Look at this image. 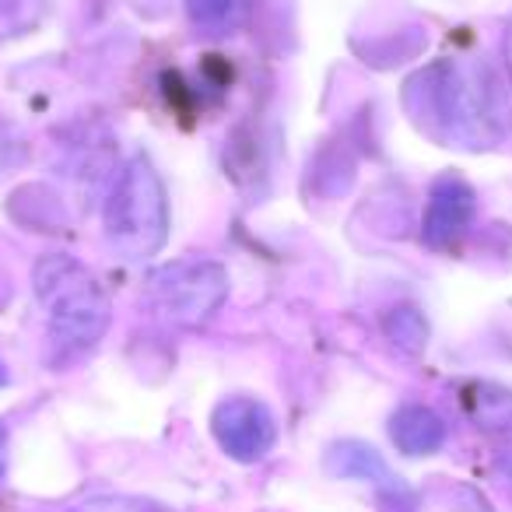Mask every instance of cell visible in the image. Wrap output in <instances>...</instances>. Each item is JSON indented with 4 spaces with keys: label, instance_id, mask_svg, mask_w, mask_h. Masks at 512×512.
Returning a JSON list of instances; mask_svg holds the SVG:
<instances>
[{
    "label": "cell",
    "instance_id": "obj_11",
    "mask_svg": "<svg viewBox=\"0 0 512 512\" xmlns=\"http://www.w3.org/2000/svg\"><path fill=\"white\" fill-rule=\"evenodd\" d=\"M383 334H386V341L400 351V355L418 358V355H425L428 334H432V330H428V320H425V313H421V309L397 306V309H390V313L383 316Z\"/></svg>",
    "mask_w": 512,
    "mask_h": 512
},
{
    "label": "cell",
    "instance_id": "obj_10",
    "mask_svg": "<svg viewBox=\"0 0 512 512\" xmlns=\"http://www.w3.org/2000/svg\"><path fill=\"white\" fill-rule=\"evenodd\" d=\"M186 15L207 36H232L253 15L256 0H183Z\"/></svg>",
    "mask_w": 512,
    "mask_h": 512
},
{
    "label": "cell",
    "instance_id": "obj_7",
    "mask_svg": "<svg viewBox=\"0 0 512 512\" xmlns=\"http://www.w3.org/2000/svg\"><path fill=\"white\" fill-rule=\"evenodd\" d=\"M327 470L334 477H351V481H365L379 491V495L390 498H407V484L400 481L390 470V463L383 460V453L358 439L334 442L327 449Z\"/></svg>",
    "mask_w": 512,
    "mask_h": 512
},
{
    "label": "cell",
    "instance_id": "obj_14",
    "mask_svg": "<svg viewBox=\"0 0 512 512\" xmlns=\"http://www.w3.org/2000/svg\"><path fill=\"white\" fill-rule=\"evenodd\" d=\"M4 463H8V428L0 425V474H4Z\"/></svg>",
    "mask_w": 512,
    "mask_h": 512
},
{
    "label": "cell",
    "instance_id": "obj_2",
    "mask_svg": "<svg viewBox=\"0 0 512 512\" xmlns=\"http://www.w3.org/2000/svg\"><path fill=\"white\" fill-rule=\"evenodd\" d=\"M36 295L46 309V337H50L53 365L78 362L106 337L113 302L85 264L67 253L43 256L32 271Z\"/></svg>",
    "mask_w": 512,
    "mask_h": 512
},
{
    "label": "cell",
    "instance_id": "obj_9",
    "mask_svg": "<svg viewBox=\"0 0 512 512\" xmlns=\"http://www.w3.org/2000/svg\"><path fill=\"white\" fill-rule=\"evenodd\" d=\"M463 404L481 432L512 442V390L498 383H470L463 390Z\"/></svg>",
    "mask_w": 512,
    "mask_h": 512
},
{
    "label": "cell",
    "instance_id": "obj_12",
    "mask_svg": "<svg viewBox=\"0 0 512 512\" xmlns=\"http://www.w3.org/2000/svg\"><path fill=\"white\" fill-rule=\"evenodd\" d=\"M74 512H165V509L155 502H144V498H130V495H95V498H85Z\"/></svg>",
    "mask_w": 512,
    "mask_h": 512
},
{
    "label": "cell",
    "instance_id": "obj_6",
    "mask_svg": "<svg viewBox=\"0 0 512 512\" xmlns=\"http://www.w3.org/2000/svg\"><path fill=\"white\" fill-rule=\"evenodd\" d=\"M474 211L477 197L470 190V183H463L460 176L435 179L425 204V218H421V242L428 249H449L467 235Z\"/></svg>",
    "mask_w": 512,
    "mask_h": 512
},
{
    "label": "cell",
    "instance_id": "obj_4",
    "mask_svg": "<svg viewBox=\"0 0 512 512\" xmlns=\"http://www.w3.org/2000/svg\"><path fill=\"white\" fill-rule=\"evenodd\" d=\"M228 299V271L218 260L183 256L151 274V302L176 327H200Z\"/></svg>",
    "mask_w": 512,
    "mask_h": 512
},
{
    "label": "cell",
    "instance_id": "obj_13",
    "mask_svg": "<svg viewBox=\"0 0 512 512\" xmlns=\"http://www.w3.org/2000/svg\"><path fill=\"white\" fill-rule=\"evenodd\" d=\"M502 53H505V67H509V74H512V22H509V29H505V39H502Z\"/></svg>",
    "mask_w": 512,
    "mask_h": 512
},
{
    "label": "cell",
    "instance_id": "obj_3",
    "mask_svg": "<svg viewBox=\"0 0 512 512\" xmlns=\"http://www.w3.org/2000/svg\"><path fill=\"white\" fill-rule=\"evenodd\" d=\"M106 242L123 260H148L169 239V193L148 155L123 165L102 211Z\"/></svg>",
    "mask_w": 512,
    "mask_h": 512
},
{
    "label": "cell",
    "instance_id": "obj_5",
    "mask_svg": "<svg viewBox=\"0 0 512 512\" xmlns=\"http://www.w3.org/2000/svg\"><path fill=\"white\" fill-rule=\"evenodd\" d=\"M211 432L232 460L256 463L264 460L278 442V421H274L271 407L264 400L239 393V397H225L214 407Z\"/></svg>",
    "mask_w": 512,
    "mask_h": 512
},
{
    "label": "cell",
    "instance_id": "obj_15",
    "mask_svg": "<svg viewBox=\"0 0 512 512\" xmlns=\"http://www.w3.org/2000/svg\"><path fill=\"white\" fill-rule=\"evenodd\" d=\"M4 379H8V376H4V365H0V386H4Z\"/></svg>",
    "mask_w": 512,
    "mask_h": 512
},
{
    "label": "cell",
    "instance_id": "obj_1",
    "mask_svg": "<svg viewBox=\"0 0 512 512\" xmlns=\"http://www.w3.org/2000/svg\"><path fill=\"white\" fill-rule=\"evenodd\" d=\"M407 113L425 134L456 148H495L509 134V102L481 60L446 57L407 81Z\"/></svg>",
    "mask_w": 512,
    "mask_h": 512
},
{
    "label": "cell",
    "instance_id": "obj_8",
    "mask_svg": "<svg viewBox=\"0 0 512 512\" xmlns=\"http://www.w3.org/2000/svg\"><path fill=\"white\" fill-rule=\"evenodd\" d=\"M390 439L404 456H432L446 442V421L425 404H404L390 418Z\"/></svg>",
    "mask_w": 512,
    "mask_h": 512
}]
</instances>
